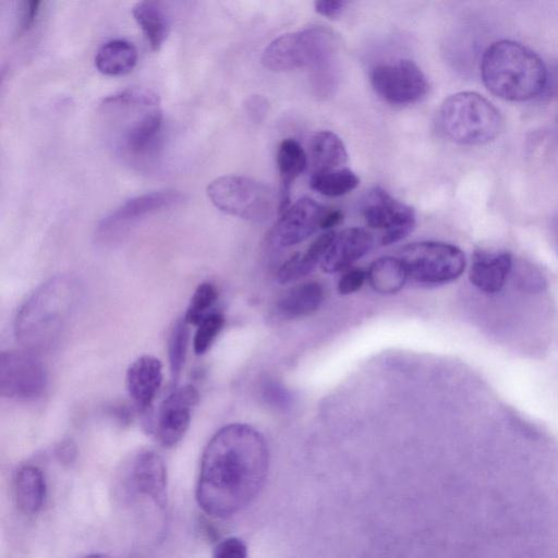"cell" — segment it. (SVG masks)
Returning a JSON list of instances; mask_svg holds the SVG:
<instances>
[{"instance_id":"cell-21","label":"cell","mask_w":558,"mask_h":558,"mask_svg":"<svg viewBox=\"0 0 558 558\" xmlns=\"http://www.w3.org/2000/svg\"><path fill=\"white\" fill-rule=\"evenodd\" d=\"M16 505L25 514H35L44 506L47 485L41 470L35 465L22 466L14 480Z\"/></svg>"},{"instance_id":"cell-5","label":"cell","mask_w":558,"mask_h":558,"mask_svg":"<svg viewBox=\"0 0 558 558\" xmlns=\"http://www.w3.org/2000/svg\"><path fill=\"white\" fill-rule=\"evenodd\" d=\"M336 50L333 34L313 26L274 39L262 56L263 64L276 72L311 68L316 87L333 85L332 60Z\"/></svg>"},{"instance_id":"cell-34","label":"cell","mask_w":558,"mask_h":558,"mask_svg":"<svg viewBox=\"0 0 558 558\" xmlns=\"http://www.w3.org/2000/svg\"><path fill=\"white\" fill-rule=\"evenodd\" d=\"M366 276L367 274L361 268L349 269L339 279V293L347 295L357 291L363 286Z\"/></svg>"},{"instance_id":"cell-6","label":"cell","mask_w":558,"mask_h":558,"mask_svg":"<svg viewBox=\"0 0 558 558\" xmlns=\"http://www.w3.org/2000/svg\"><path fill=\"white\" fill-rule=\"evenodd\" d=\"M438 126L449 141L461 145H482L495 140L504 120L499 110L475 92L447 97L438 111Z\"/></svg>"},{"instance_id":"cell-22","label":"cell","mask_w":558,"mask_h":558,"mask_svg":"<svg viewBox=\"0 0 558 558\" xmlns=\"http://www.w3.org/2000/svg\"><path fill=\"white\" fill-rule=\"evenodd\" d=\"M137 62V50L132 43L114 38L102 44L95 54L96 69L108 76L124 75Z\"/></svg>"},{"instance_id":"cell-12","label":"cell","mask_w":558,"mask_h":558,"mask_svg":"<svg viewBox=\"0 0 558 558\" xmlns=\"http://www.w3.org/2000/svg\"><path fill=\"white\" fill-rule=\"evenodd\" d=\"M47 373L35 353L9 350L0 356V393L13 400H34L45 390Z\"/></svg>"},{"instance_id":"cell-11","label":"cell","mask_w":558,"mask_h":558,"mask_svg":"<svg viewBox=\"0 0 558 558\" xmlns=\"http://www.w3.org/2000/svg\"><path fill=\"white\" fill-rule=\"evenodd\" d=\"M369 82L375 93L395 105H408L421 100L428 90V82L421 68L408 59L374 66Z\"/></svg>"},{"instance_id":"cell-14","label":"cell","mask_w":558,"mask_h":558,"mask_svg":"<svg viewBox=\"0 0 558 558\" xmlns=\"http://www.w3.org/2000/svg\"><path fill=\"white\" fill-rule=\"evenodd\" d=\"M328 208L310 197H303L280 213L269 240L279 247L295 245L322 229Z\"/></svg>"},{"instance_id":"cell-17","label":"cell","mask_w":558,"mask_h":558,"mask_svg":"<svg viewBox=\"0 0 558 558\" xmlns=\"http://www.w3.org/2000/svg\"><path fill=\"white\" fill-rule=\"evenodd\" d=\"M126 390L138 412L146 413L153 407L162 383L161 362L153 355L134 360L126 371Z\"/></svg>"},{"instance_id":"cell-10","label":"cell","mask_w":558,"mask_h":558,"mask_svg":"<svg viewBox=\"0 0 558 558\" xmlns=\"http://www.w3.org/2000/svg\"><path fill=\"white\" fill-rule=\"evenodd\" d=\"M361 213L371 229L381 231L383 245L407 238L415 227L414 209L380 186L373 187L365 195Z\"/></svg>"},{"instance_id":"cell-39","label":"cell","mask_w":558,"mask_h":558,"mask_svg":"<svg viewBox=\"0 0 558 558\" xmlns=\"http://www.w3.org/2000/svg\"><path fill=\"white\" fill-rule=\"evenodd\" d=\"M83 558H109V557L105 554H90V555L84 556Z\"/></svg>"},{"instance_id":"cell-24","label":"cell","mask_w":558,"mask_h":558,"mask_svg":"<svg viewBox=\"0 0 558 558\" xmlns=\"http://www.w3.org/2000/svg\"><path fill=\"white\" fill-rule=\"evenodd\" d=\"M335 233L330 230L320 234L304 253H298L282 264L278 271L279 282H292L310 274L322 262Z\"/></svg>"},{"instance_id":"cell-2","label":"cell","mask_w":558,"mask_h":558,"mask_svg":"<svg viewBox=\"0 0 558 558\" xmlns=\"http://www.w3.org/2000/svg\"><path fill=\"white\" fill-rule=\"evenodd\" d=\"M81 295V286L72 276L58 275L41 283L16 314L19 343L33 353L50 350L69 327Z\"/></svg>"},{"instance_id":"cell-18","label":"cell","mask_w":558,"mask_h":558,"mask_svg":"<svg viewBox=\"0 0 558 558\" xmlns=\"http://www.w3.org/2000/svg\"><path fill=\"white\" fill-rule=\"evenodd\" d=\"M374 245L373 235L362 228H348L335 233L322 262L325 272L333 274L347 269L366 255Z\"/></svg>"},{"instance_id":"cell-3","label":"cell","mask_w":558,"mask_h":558,"mask_svg":"<svg viewBox=\"0 0 558 558\" xmlns=\"http://www.w3.org/2000/svg\"><path fill=\"white\" fill-rule=\"evenodd\" d=\"M100 112L113 123L120 155L133 162L157 155L162 145L163 114L154 92L132 87L109 95L102 99Z\"/></svg>"},{"instance_id":"cell-13","label":"cell","mask_w":558,"mask_h":558,"mask_svg":"<svg viewBox=\"0 0 558 558\" xmlns=\"http://www.w3.org/2000/svg\"><path fill=\"white\" fill-rule=\"evenodd\" d=\"M198 400V391L191 385L174 389L163 399L156 418L148 425L161 446L172 447L184 437Z\"/></svg>"},{"instance_id":"cell-36","label":"cell","mask_w":558,"mask_h":558,"mask_svg":"<svg viewBox=\"0 0 558 558\" xmlns=\"http://www.w3.org/2000/svg\"><path fill=\"white\" fill-rule=\"evenodd\" d=\"M247 110L256 120H260L267 113L268 102L262 96H253L248 100Z\"/></svg>"},{"instance_id":"cell-38","label":"cell","mask_w":558,"mask_h":558,"mask_svg":"<svg viewBox=\"0 0 558 558\" xmlns=\"http://www.w3.org/2000/svg\"><path fill=\"white\" fill-rule=\"evenodd\" d=\"M59 458L64 462H70L75 456V448L70 441L63 442L58 449Z\"/></svg>"},{"instance_id":"cell-27","label":"cell","mask_w":558,"mask_h":558,"mask_svg":"<svg viewBox=\"0 0 558 558\" xmlns=\"http://www.w3.org/2000/svg\"><path fill=\"white\" fill-rule=\"evenodd\" d=\"M359 183V177L347 167L314 172L310 179V185L314 191L329 197L345 195L356 189Z\"/></svg>"},{"instance_id":"cell-32","label":"cell","mask_w":558,"mask_h":558,"mask_svg":"<svg viewBox=\"0 0 558 558\" xmlns=\"http://www.w3.org/2000/svg\"><path fill=\"white\" fill-rule=\"evenodd\" d=\"M213 558H248L247 547L239 537H227L215 546Z\"/></svg>"},{"instance_id":"cell-28","label":"cell","mask_w":558,"mask_h":558,"mask_svg":"<svg viewBox=\"0 0 558 558\" xmlns=\"http://www.w3.org/2000/svg\"><path fill=\"white\" fill-rule=\"evenodd\" d=\"M189 324L178 320L172 327L168 339V357L173 380H178L185 362L189 345Z\"/></svg>"},{"instance_id":"cell-1","label":"cell","mask_w":558,"mask_h":558,"mask_svg":"<svg viewBox=\"0 0 558 558\" xmlns=\"http://www.w3.org/2000/svg\"><path fill=\"white\" fill-rule=\"evenodd\" d=\"M269 452L262 434L233 423L217 430L206 445L196 499L210 517L226 519L247 507L267 478Z\"/></svg>"},{"instance_id":"cell-4","label":"cell","mask_w":558,"mask_h":558,"mask_svg":"<svg viewBox=\"0 0 558 558\" xmlns=\"http://www.w3.org/2000/svg\"><path fill=\"white\" fill-rule=\"evenodd\" d=\"M480 71L486 88L510 101H525L544 94L548 73L539 56L509 39L495 41L485 49Z\"/></svg>"},{"instance_id":"cell-7","label":"cell","mask_w":558,"mask_h":558,"mask_svg":"<svg viewBox=\"0 0 558 558\" xmlns=\"http://www.w3.org/2000/svg\"><path fill=\"white\" fill-rule=\"evenodd\" d=\"M211 204L220 211L252 222L269 219L275 207L271 189L244 175H222L206 189Z\"/></svg>"},{"instance_id":"cell-8","label":"cell","mask_w":558,"mask_h":558,"mask_svg":"<svg viewBox=\"0 0 558 558\" xmlns=\"http://www.w3.org/2000/svg\"><path fill=\"white\" fill-rule=\"evenodd\" d=\"M399 258L408 277L425 286H439L458 279L466 258L458 246L437 241H422L402 247Z\"/></svg>"},{"instance_id":"cell-26","label":"cell","mask_w":558,"mask_h":558,"mask_svg":"<svg viewBox=\"0 0 558 558\" xmlns=\"http://www.w3.org/2000/svg\"><path fill=\"white\" fill-rule=\"evenodd\" d=\"M372 288L381 294H395L405 284L408 272L399 257L384 256L372 263L367 272Z\"/></svg>"},{"instance_id":"cell-30","label":"cell","mask_w":558,"mask_h":558,"mask_svg":"<svg viewBox=\"0 0 558 558\" xmlns=\"http://www.w3.org/2000/svg\"><path fill=\"white\" fill-rule=\"evenodd\" d=\"M225 325V317L218 312H210L196 326L193 348L196 354L205 353L214 343Z\"/></svg>"},{"instance_id":"cell-20","label":"cell","mask_w":558,"mask_h":558,"mask_svg":"<svg viewBox=\"0 0 558 558\" xmlns=\"http://www.w3.org/2000/svg\"><path fill=\"white\" fill-rule=\"evenodd\" d=\"M325 299V290L318 281H306L290 288L279 299L277 307L287 318H300L316 312Z\"/></svg>"},{"instance_id":"cell-9","label":"cell","mask_w":558,"mask_h":558,"mask_svg":"<svg viewBox=\"0 0 558 558\" xmlns=\"http://www.w3.org/2000/svg\"><path fill=\"white\" fill-rule=\"evenodd\" d=\"M184 201L185 195L177 190L153 191L131 197L99 221L95 239L101 245L116 244L142 221Z\"/></svg>"},{"instance_id":"cell-23","label":"cell","mask_w":558,"mask_h":558,"mask_svg":"<svg viewBox=\"0 0 558 558\" xmlns=\"http://www.w3.org/2000/svg\"><path fill=\"white\" fill-rule=\"evenodd\" d=\"M310 157L314 173L343 168L349 156L344 143L336 133L320 131L311 140Z\"/></svg>"},{"instance_id":"cell-16","label":"cell","mask_w":558,"mask_h":558,"mask_svg":"<svg viewBox=\"0 0 558 558\" xmlns=\"http://www.w3.org/2000/svg\"><path fill=\"white\" fill-rule=\"evenodd\" d=\"M513 264L509 252L478 248L471 258L469 279L481 292L496 294L507 284Z\"/></svg>"},{"instance_id":"cell-33","label":"cell","mask_w":558,"mask_h":558,"mask_svg":"<svg viewBox=\"0 0 558 558\" xmlns=\"http://www.w3.org/2000/svg\"><path fill=\"white\" fill-rule=\"evenodd\" d=\"M41 2L37 0H24L20 3L17 33L29 31L39 14Z\"/></svg>"},{"instance_id":"cell-29","label":"cell","mask_w":558,"mask_h":558,"mask_svg":"<svg viewBox=\"0 0 558 558\" xmlns=\"http://www.w3.org/2000/svg\"><path fill=\"white\" fill-rule=\"evenodd\" d=\"M218 298L216 287L210 282L201 283L194 291L186 308L184 320L189 325H197L206 315Z\"/></svg>"},{"instance_id":"cell-15","label":"cell","mask_w":558,"mask_h":558,"mask_svg":"<svg viewBox=\"0 0 558 558\" xmlns=\"http://www.w3.org/2000/svg\"><path fill=\"white\" fill-rule=\"evenodd\" d=\"M129 482L138 494L163 507L167 500V469L162 457L154 450H142L131 460Z\"/></svg>"},{"instance_id":"cell-35","label":"cell","mask_w":558,"mask_h":558,"mask_svg":"<svg viewBox=\"0 0 558 558\" xmlns=\"http://www.w3.org/2000/svg\"><path fill=\"white\" fill-rule=\"evenodd\" d=\"M345 4L347 2L341 0H319L314 3V7L320 15L333 19L343 11Z\"/></svg>"},{"instance_id":"cell-19","label":"cell","mask_w":558,"mask_h":558,"mask_svg":"<svg viewBox=\"0 0 558 558\" xmlns=\"http://www.w3.org/2000/svg\"><path fill=\"white\" fill-rule=\"evenodd\" d=\"M276 163L280 178L279 213H281L290 206L291 186L305 171L307 155L298 141L284 138L277 148Z\"/></svg>"},{"instance_id":"cell-31","label":"cell","mask_w":558,"mask_h":558,"mask_svg":"<svg viewBox=\"0 0 558 558\" xmlns=\"http://www.w3.org/2000/svg\"><path fill=\"white\" fill-rule=\"evenodd\" d=\"M511 277L520 290L531 293L542 291L546 284L539 270L529 264H513Z\"/></svg>"},{"instance_id":"cell-25","label":"cell","mask_w":558,"mask_h":558,"mask_svg":"<svg viewBox=\"0 0 558 558\" xmlns=\"http://www.w3.org/2000/svg\"><path fill=\"white\" fill-rule=\"evenodd\" d=\"M132 14L150 48L158 51L169 32V21L161 4L149 0L140 1L132 8Z\"/></svg>"},{"instance_id":"cell-37","label":"cell","mask_w":558,"mask_h":558,"mask_svg":"<svg viewBox=\"0 0 558 558\" xmlns=\"http://www.w3.org/2000/svg\"><path fill=\"white\" fill-rule=\"evenodd\" d=\"M343 219V214L338 209H328L322 229L329 230L336 226H338ZM330 231V230H329Z\"/></svg>"}]
</instances>
